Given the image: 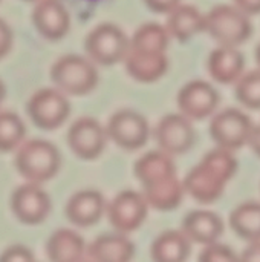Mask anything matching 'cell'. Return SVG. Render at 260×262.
Segmentation results:
<instances>
[{
	"instance_id": "1",
	"label": "cell",
	"mask_w": 260,
	"mask_h": 262,
	"mask_svg": "<svg viewBox=\"0 0 260 262\" xmlns=\"http://www.w3.org/2000/svg\"><path fill=\"white\" fill-rule=\"evenodd\" d=\"M238 160L233 152L224 147H216L208 152L199 164H196L184 180L185 193L201 204L218 201L236 175Z\"/></svg>"
},
{
	"instance_id": "2",
	"label": "cell",
	"mask_w": 260,
	"mask_h": 262,
	"mask_svg": "<svg viewBox=\"0 0 260 262\" xmlns=\"http://www.w3.org/2000/svg\"><path fill=\"white\" fill-rule=\"evenodd\" d=\"M14 164L17 172L29 183L40 184L51 180L60 167L57 147L40 138L25 141L15 152Z\"/></svg>"
},
{
	"instance_id": "3",
	"label": "cell",
	"mask_w": 260,
	"mask_h": 262,
	"mask_svg": "<svg viewBox=\"0 0 260 262\" xmlns=\"http://www.w3.org/2000/svg\"><path fill=\"white\" fill-rule=\"evenodd\" d=\"M205 31L221 45L238 48L253 34L245 12L231 5H218L205 15Z\"/></svg>"
},
{
	"instance_id": "4",
	"label": "cell",
	"mask_w": 260,
	"mask_h": 262,
	"mask_svg": "<svg viewBox=\"0 0 260 262\" xmlns=\"http://www.w3.org/2000/svg\"><path fill=\"white\" fill-rule=\"evenodd\" d=\"M52 83L70 95H86L95 89L98 72L93 63L81 55L69 54L60 57L51 68Z\"/></svg>"
},
{
	"instance_id": "5",
	"label": "cell",
	"mask_w": 260,
	"mask_h": 262,
	"mask_svg": "<svg viewBox=\"0 0 260 262\" xmlns=\"http://www.w3.org/2000/svg\"><path fill=\"white\" fill-rule=\"evenodd\" d=\"M129 43L130 40L121 28L112 23H101L87 34L84 48L92 61L110 66L126 58Z\"/></svg>"
},
{
	"instance_id": "6",
	"label": "cell",
	"mask_w": 260,
	"mask_h": 262,
	"mask_svg": "<svg viewBox=\"0 0 260 262\" xmlns=\"http://www.w3.org/2000/svg\"><path fill=\"white\" fill-rule=\"evenodd\" d=\"M70 104L66 97L52 88L38 89L26 103V112L31 121L44 130L57 129L69 117Z\"/></svg>"
},
{
	"instance_id": "7",
	"label": "cell",
	"mask_w": 260,
	"mask_h": 262,
	"mask_svg": "<svg viewBox=\"0 0 260 262\" xmlns=\"http://www.w3.org/2000/svg\"><path fill=\"white\" fill-rule=\"evenodd\" d=\"M254 124L251 118L239 109H225L219 112L210 123V135L218 144L228 150L241 149L250 143Z\"/></svg>"
},
{
	"instance_id": "8",
	"label": "cell",
	"mask_w": 260,
	"mask_h": 262,
	"mask_svg": "<svg viewBox=\"0 0 260 262\" xmlns=\"http://www.w3.org/2000/svg\"><path fill=\"white\" fill-rule=\"evenodd\" d=\"M149 204L143 193L124 190L118 193L107 206L109 223L118 233H130L143 226L147 218Z\"/></svg>"
},
{
	"instance_id": "9",
	"label": "cell",
	"mask_w": 260,
	"mask_h": 262,
	"mask_svg": "<svg viewBox=\"0 0 260 262\" xmlns=\"http://www.w3.org/2000/svg\"><path fill=\"white\" fill-rule=\"evenodd\" d=\"M109 138L120 147L126 150H136L143 147L150 135V127L147 120L130 109L118 111L113 114L107 123Z\"/></svg>"
},
{
	"instance_id": "10",
	"label": "cell",
	"mask_w": 260,
	"mask_h": 262,
	"mask_svg": "<svg viewBox=\"0 0 260 262\" xmlns=\"http://www.w3.org/2000/svg\"><path fill=\"white\" fill-rule=\"evenodd\" d=\"M107 130L90 117L75 120L67 130V144L81 160H95L106 147Z\"/></svg>"
},
{
	"instance_id": "11",
	"label": "cell",
	"mask_w": 260,
	"mask_h": 262,
	"mask_svg": "<svg viewBox=\"0 0 260 262\" xmlns=\"http://www.w3.org/2000/svg\"><path fill=\"white\" fill-rule=\"evenodd\" d=\"M155 138L161 150L169 155H181L192 149L196 135L190 120L182 114H169L159 120Z\"/></svg>"
},
{
	"instance_id": "12",
	"label": "cell",
	"mask_w": 260,
	"mask_h": 262,
	"mask_svg": "<svg viewBox=\"0 0 260 262\" xmlns=\"http://www.w3.org/2000/svg\"><path fill=\"white\" fill-rule=\"evenodd\" d=\"M219 104V92L204 80H193L184 84L178 94V107L188 120L210 117Z\"/></svg>"
},
{
	"instance_id": "13",
	"label": "cell",
	"mask_w": 260,
	"mask_h": 262,
	"mask_svg": "<svg viewBox=\"0 0 260 262\" xmlns=\"http://www.w3.org/2000/svg\"><path fill=\"white\" fill-rule=\"evenodd\" d=\"M11 209L15 218L23 224H40L51 210V201L48 193L35 183H26L11 195Z\"/></svg>"
},
{
	"instance_id": "14",
	"label": "cell",
	"mask_w": 260,
	"mask_h": 262,
	"mask_svg": "<svg viewBox=\"0 0 260 262\" xmlns=\"http://www.w3.org/2000/svg\"><path fill=\"white\" fill-rule=\"evenodd\" d=\"M126 69L132 78L141 83L158 81L169 69V58L166 52L130 48L124 58Z\"/></svg>"
},
{
	"instance_id": "15",
	"label": "cell",
	"mask_w": 260,
	"mask_h": 262,
	"mask_svg": "<svg viewBox=\"0 0 260 262\" xmlns=\"http://www.w3.org/2000/svg\"><path fill=\"white\" fill-rule=\"evenodd\" d=\"M35 29L48 40L61 38L69 29V12L60 0H37L32 9Z\"/></svg>"
},
{
	"instance_id": "16",
	"label": "cell",
	"mask_w": 260,
	"mask_h": 262,
	"mask_svg": "<svg viewBox=\"0 0 260 262\" xmlns=\"http://www.w3.org/2000/svg\"><path fill=\"white\" fill-rule=\"evenodd\" d=\"M107 206L104 196L92 189L80 190L74 193L64 207L66 218L78 227H90L97 224L103 213L106 212Z\"/></svg>"
},
{
	"instance_id": "17",
	"label": "cell",
	"mask_w": 260,
	"mask_h": 262,
	"mask_svg": "<svg viewBox=\"0 0 260 262\" xmlns=\"http://www.w3.org/2000/svg\"><path fill=\"white\" fill-rule=\"evenodd\" d=\"M92 262H130L135 256V246L124 233H110L95 238L86 249Z\"/></svg>"
},
{
	"instance_id": "18",
	"label": "cell",
	"mask_w": 260,
	"mask_h": 262,
	"mask_svg": "<svg viewBox=\"0 0 260 262\" xmlns=\"http://www.w3.org/2000/svg\"><path fill=\"white\" fill-rule=\"evenodd\" d=\"M192 243L210 246L218 243L224 233V221L208 210H193L182 220V229Z\"/></svg>"
},
{
	"instance_id": "19",
	"label": "cell",
	"mask_w": 260,
	"mask_h": 262,
	"mask_svg": "<svg viewBox=\"0 0 260 262\" xmlns=\"http://www.w3.org/2000/svg\"><path fill=\"white\" fill-rule=\"evenodd\" d=\"M210 75L221 84H231L239 81L244 75L245 58L244 54L233 46H221L215 49L207 63Z\"/></svg>"
},
{
	"instance_id": "20",
	"label": "cell",
	"mask_w": 260,
	"mask_h": 262,
	"mask_svg": "<svg viewBox=\"0 0 260 262\" xmlns=\"http://www.w3.org/2000/svg\"><path fill=\"white\" fill-rule=\"evenodd\" d=\"M143 187H144L143 195L149 207H153L162 212L176 209L181 204L184 193H185L184 181H181L176 175H170L167 178L158 180Z\"/></svg>"
},
{
	"instance_id": "21",
	"label": "cell",
	"mask_w": 260,
	"mask_h": 262,
	"mask_svg": "<svg viewBox=\"0 0 260 262\" xmlns=\"http://www.w3.org/2000/svg\"><path fill=\"white\" fill-rule=\"evenodd\" d=\"M167 31L178 41H187L196 34L205 31V15L193 5H179L167 18Z\"/></svg>"
},
{
	"instance_id": "22",
	"label": "cell",
	"mask_w": 260,
	"mask_h": 262,
	"mask_svg": "<svg viewBox=\"0 0 260 262\" xmlns=\"http://www.w3.org/2000/svg\"><path fill=\"white\" fill-rule=\"evenodd\" d=\"M46 253L51 262H75L84 258L86 244L77 232L58 229L49 236Z\"/></svg>"
},
{
	"instance_id": "23",
	"label": "cell",
	"mask_w": 260,
	"mask_h": 262,
	"mask_svg": "<svg viewBox=\"0 0 260 262\" xmlns=\"http://www.w3.org/2000/svg\"><path fill=\"white\" fill-rule=\"evenodd\" d=\"M192 241L182 230H167L152 244L153 262H185L190 256Z\"/></svg>"
},
{
	"instance_id": "24",
	"label": "cell",
	"mask_w": 260,
	"mask_h": 262,
	"mask_svg": "<svg viewBox=\"0 0 260 262\" xmlns=\"http://www.w3.org/2000/svg\"><path fill=\"white\" fill-rule=\"evenodd\" d=\"M135 175L143 186H147L170 175H176V167L172 155L159 149L143 155L135 163Z\"/></svg>"
},
{
	"instance_id": "25",
	"label": "cell",
	"mask_w": 260,
	"mask_h": 262,
	"mask_svg": "<svg viewBox=\"0 0 260 262\" xmlns=\"http://www.w3.org/2000/svg\"><path fill=\"white\" fill-rule=\"evenodd\" d=\"M230 226L242 239L248 243L260 241V203L239 204L230 215Z\"/></svg>"
},
{
	"instance_id": "26",
	"label": "cell",
	"mask_w": 260,
	"mask_h": 262,
	"mask_svg": "<svg viewBox=\"0 0 260 262\" xmlns=\"http://www.w3.org/2000/svg\"><path fill=\"white\" fill-rule=\"evenodd\" d=\"M169 37L170 34L167 28L161 26L159 23H146L135 31L129 46L136 49L166 52L169 46Z\"/></svg>"
},
{
	"instance_id": "27",
	"label": "cell",
	"mask_w": 260,
	"mask_h": 262,
	"mask_svg": "<svg viewBox=\"0 0 260 262\" xmlns=\"http://www.w3.org/2000/svg\"><path fill=\"white\" fill-rule=\"evenodd\" d=\"M25 137L23 121L9 111L0 112V152H9L20 144Z\"/></svg>"
},
{
	"instance_id": "28",
	"label": "cell",
	"mask_w": 260,
	"mask_h": 262,
	"mask_svg": "<svg viewBox=\"0 0 260 262\" xmlns=\"http://www.w3.org/2000/svg\"><path fill=\"white\" fill-rule=\"evenodd\" d=\"M238 100L248 109H260V69L244 74L236 84Z\"/></svg>"
},
{
	"instance_id": "29",
	"label": "cell",
	"mask_w": 260,
	"mask_h": 262,
	"mask_svg": "<svg viewBox=\"0 0 260 262\" xmlns=\"http://www.w3.org/2000/svg\"><path fill=\"white\" fill-rule=\"evenodd\" d=\"M199 262H239V256L225 244L205 246L199 255Z\"/></svg>"
},
{
	"instance_id": "30",
	"label": "cell",
	"mask_w": 260,
	"mask_h": 262,
	"mask_svg": "<svg viewBox=\"0 0 260 262\" xmlns=\"http://www.w3.org/2000/svg\"><path fill=\"white\" fill-rule=\"evenodd\" d=\"M0 262H34V255L25 246L15 244L0 253Z\"/></svg>"
},
{
	"instance_id": "31",
	"label": "cell",
	"mask_w": 260,
	"mask_h": 262,
	"mask_svg": "<svg viewBox=\"0 0 260 262\" xmlns=\"http://www.w3.org/2000/svg\"><path fill=\"white\" fill-rule=\"evenodd\" d=\"M181 0H144L149 9L158 14H170L175 8L179 6Z\"/></svg>"
},
{
	"instance_id": "32",
	"label": "cell",
	"mask_w": 260,
	"mask_h": 262,
	"mask_svg": "<svg viewBox=\"0 0 260 262\" xmlns=\"http://www.w3.org/2000/svg\"><path fill=\"white\" fill-rule=\"evenodd\" d=\"M239 262H260V241L250 243V246L239 255Z\"/></svg>"
},
{
	"instance_id": "33",
	"label": "cell",
	"mask_w": 260,
	"mask_h": 262,
	"mask_svg": "<svg viewBox=\"0 0 260 262\" xmlns=\"http://www.w3.org/2000/svg\"><path fill=\"white\" fill-rule=\"evenodd\" d=\"M11 31L8 28V25L0 18V58L6 55V52L9 51L11 46Z\"/></svg>"
},
{
	"instance_id": "34",
	"label": "cell",
	"mask_w": 260,
	"mask_h": 262,
	"mask_svg": "<svg viewBox=\"0 0 260 262\" xmlns=\"http://www.w3.org/2000/svg\"><path fill=\"white\" fill-rule=\"evenodd\" d=\"M234 6L247 15H254L260 12V0H234Z\"/></svg>"
},
{
	"instance_id": "35",
	"label": "cell",
	"mask_w": 260,
	"mask_h": 262,
	"mask_svg": "<svg viewBox=\"0 0 260 262\" xmlns=\"http://www.w3.org/2000/svg\"><path fill=\"white\" fill-rule=\"evenodd\" d=\"M253 149V152L260 158V126H254L253 134L250 137V143H248Z\"/></svg>"
},
{
	"instance_id": "36",
	"label": "cell",
	"mask_w": 260,
	"mask_h": 262,
	"mask_svg": "<svg viewBox=\"0 0 260 262\" xmlns=\"http://www.w3.org/2000/svg\"><path fill=\"white\" fill-rule=\"evenodd\" d=\"M256 61H257V64H259V69H260V43L257 45V48H256Z\"/></svg>"
},
{
	"instance_id": "37",
	"label": "cell",
	"mask_w": 260,
	"mask_h": 262,
	"mask_svg": "<svg viewBox=\"0 0 260 262\" xmlns=\"http://www.w3.org/2000/svg\"><path fill=\"white\" fill-rule=\"evenodd\" d=\"M3 95H5V88H3V83L0 81V103L3 100Z\"/></svg>"
},
{
	"instance_id": "38",
	"label": "cell",
	"mask_w": 260,
	"mask_h": 262,
	"mask_svg": "<svg viewBox=\"0 0 260 262\" xmlns=\"http://www.w3.org/2000/svg\"><path fill=\"white\" fill-rule=\"evenodd\" d=\"M75 262H92L89 258H81V259H78V261H75Z\"/></svg>"
},
{
	"instance_id": "39",
	"label": "cell",
	"mask_w": 260,
	"mask_h": 262,
	"mask_svg": "<svg viewBox=\"0 0 260 262\" xmlns=\"http://www.w3.org/2000/svg\"><path fill=\"white\" fill-rule=\"evenodd\" d=\"M25 2H35V0H25Z\"/></svg>"
}]
</instances>
